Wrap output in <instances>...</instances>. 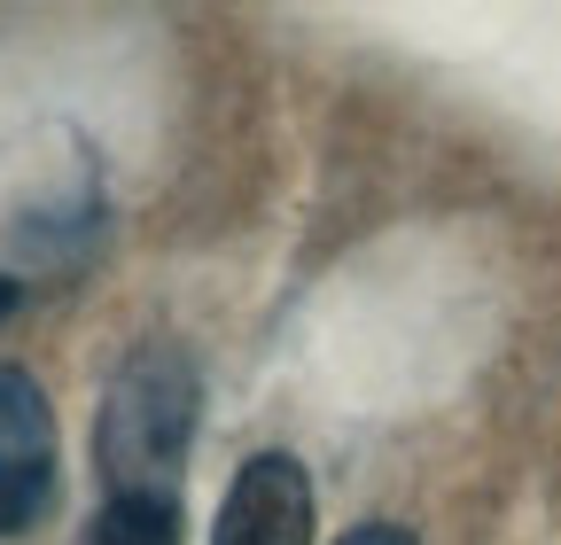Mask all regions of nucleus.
Returning a JSON list of instances; mask_svg holds the SVG:
<instances>
[{"label": "nucleus", "instance_id": "nucleus-5", "mask_svg": "<svg viewBox=\"0 0 561 545\" xmlns=\"http://www.w3.org/2000/svg\"><path fill=\"white\" fill-rule=\"evenodd\" d=\"M335 545H413V530H398V522H359V530H343Z\"/></svg>", "mask_w": 561, "mask_h": 545}, {"label": "nucleus", "instance_id": "nucleus-2", "mask_svg": "<svg viewBox=\"0 0 561 545\" xmlns=\"http://www.w3.org/2000/svg\"><path fill=\"white\" fill-rule=\"evenodd\" d=\"M55 499V414L24 367H0V537H16Z\"/></svg>", "mask_w": 561, "mask_h": 545}, {"label": "nucleus", "instance_id": "nucleus-1", "mask_svg": "<svg viewBox=\"0 0 561 545\" xmlns=\"http://www.w3.org/2000/svg\"><path fill=\"white\" fill-rule=\"evenodd\" d=\"M195 367L180 344H140L110 397H102V429H94V460L110 475V499H172L187 444H195Z\"/></svg>", "mask_w": 561, "mask_h": 545}, {"label": "nucleus", "instance_id": "nucleus-3", "mask_svg": "<svg viewBox=\"0 0 561 545\" xmlns=\"http://www.w3.org/2000/svg\"><path fill=\"white\" fill-rule=\"evenodd\" d=\"M210 545H312V475L297 452H257L234 467Z\"/></svg>", "mask_w": 561, "mask_h": 545}, {"label": "nucleus", "instance_id": "nucleus-4", "mask_svg": "<svg viewBox=\"0 0 561 545\" xmlns=\"http://www.w3.org/2000/svg\"><path fill=\"white\" fill-rule=\"evenodd\" d=\"M87 545H180V507L172 499H110L94 514Z\"/></svg>", "mask_w": 561, "mask_h": 545}, {"label": "nucleus", "instance_id": "nucleus-6", "mask_svg": "<svg viewBox=\"0 0 561 545\" xmlns=\"http://www.w3.org/2000/svg\"><path fill=\"white\" fill-rule=\"evenodd\" d=\"M9 312H16V289H9V281H0V320H9Z\"/></svg>", "mask_w": 561, "mask_h": 545}]
</instances>
